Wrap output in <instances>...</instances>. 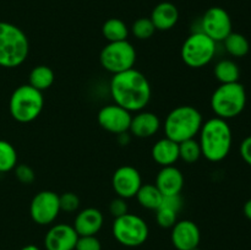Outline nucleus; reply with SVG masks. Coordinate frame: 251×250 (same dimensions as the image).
Instances as JSON below:
<instances>
[{
	"label": "nucleus",
	"instance_id": "nucleus-8",
	"mask_svg": "<svg viewBox=\"0 0 251 250\" xmlns=\"http://www.w3.org/2000/svg\"><path fill=\"white\" fill-rule=\"evenodd\" d=\"M100 63L108 73L120 74L134 68L136 50L129 41L108 42L100 53Z\"/></svg>",
	"mask_w": 251,
	"mask_h": 250
},
{
	"label": "nucleus",
	"instance_id": "nucleus-4",
	"mask_svg": "<svg viewBox=\"0 0 251 250\" xmlns=\"http://www.w3.org/2000/svg\"><path fill=\"white\" fill-rule=\"evenodd\" d=\"M29 42L26 33L16 25L0 21V66L14 69L28 58Z\"/></svg>",
	"mask_w": 251,
	"mask_h": 250
},
{
	"label": "nucleus",
	"instance_id": "nucleus-31",
	"mask_svg": "<svg viewBox=\"0 0 251 250\" xmlns=\"http://www.w3.org/2000/svg\"><path fill=\"white\" fill-rule=\"evenodd\" d=\"M75 250H102V244L96 235L78 237Z\"/></svg>",
	"mask_w": 251,
	"mask_h": 250
},
{
	"label": "nucleus",
	"instance_id": "nucleus-18",
	"mask_svg": "<svg viewBox=\"0 0 251 250\" xmlns=\"http://www.w3.org/2000/svg\"><path fill=\"white\" fill-rule=\"evenodd\" d=\"M154 185L163 196L179 195L183 190L184 175L176 166L162 167L156 176Z\"/></svg>",
	"mask_w": 251,
	"mask_h": 250
},
{
	"label": "nucleus",
	"instance_id": "nucleus-14",
	"mask_svg": "<svg viewBox=\"0 0 251 250\" xmlns=\"http://www.w3.org/2000/svg\"><path fill=\"white\" fill-rule=\"evenodd\" d=\"M171 239L176 250H194L199 248L201 233L198 225L193 221H176L172 227Z\"/></svg>",
	"mask_w": 251,
	"mask_h": 250
},
{
	"label": "nucleus",
	"instance_id": "nucleus-3",
	"mask_svg": "<svg viewBox=\"0 0 251 250\" xmlns=\"http://www.w3.org/2000/svg\"><path fill=\"white\" fill-rule=\"evenodd\" d=\"M203 124L200 110L193 105H178L167 115L164 120V135L173 141L180 142L195 139Z\"/></svg>",
	"mask_w": 251,
	"mask_h": 250
},
{
	"label": "nucleus",
	"instance_id": "nucleus-9",
	"mask_svg": "<svg viewBox=\"0 0 251 250\" xmlns=\"http://www.w3.org/2000/svg\"><path fill=\"white\" fill-rule=\"evenodd\" d=\"M112 232L118 243L127 248H136L144 244L150 234V229L144 218L134 213L114 218Z\"/></svg>",
	"mask_w": 251,
	"mask_h": 250
},
{
	"label": "nucleus",
	"instance_id": "nucleus-12",
	"mask_svg": "<svg viewBox=\"0 0 251 250\" xmlns=\"http://www.w3.org/2000/svg\"><path fill=\"white\" fill-rule=\"evenodd\" d=\"M132 114L120 105L112 103L100 109L97 114L98 124L103 130L114 135L127 132L130 129Z\"/></svg>",
	"mask_w": 251,
	"mask_h": 250
},
{
	"label": "nucleus",
	"instance_id": "nucleus-32",
	"mask_svg": "<svg viewBox=\"0 0 251 250\" xmlns=\"http://www.w3.org/2000/svg\"><path fill=\"white\" fill-rule=\"evenodd\" d=\"M14 171L16 179L22 184H27L28 185V184L33 183L34 178H36L34 171L31 167L27 166V164H19V166L15 167Z\"/></svg>",
	"mask_w": 251,
	"mask_h": 250
},
{
	"label": "nucleus",
	"instance_id": "nucleus-1",
	"mask_svg": "<svg viewBox=\"0 0 251 250\" xmlns=\"http://www.w3.org/2000/svg\"><path fill=\"white\" fill-rule=\"evenodd\" d=\"M109 92L115 104L130 113L141 112L151 100V85L146 76L135 68L113 75Z\"/></svg>",
	"mask_w": 251,
	"mask_h": 250
},
{
	"label": "nucleus",
	"instance_id": "nucleus-25",
	"mask_svg": "<svg viewBox=\"0 0 251 250\" xmlns=\"http://www.w3.org/2000/svg\"><path fill=\"white\" fill-rule=\"evenodd\" d=\"M225 48L228 54L234 58H243L249 53L250 44L247 37L238 32H232L227 38L223 41Z\"/></svg>",
	"mask_w": 251,
	"mask_h": 250
},
{
	"label": "nucleus",
	"instance_id": "nucleus-10",
	"mask_svg": "<svg viewBox=\"0 0 251 250\" xmlns=\"http://www.w3.org/2000/svg\"><path fill=\"white\" fill-rule=\"evenodd\" d=\"M60 213L59 195L54 191L43 190L33 196L29 205L32 221L39 225H51Z\"/></svg>",
	"mask_w": 251,
	"mask_h": 250
},
{
	"label": "nucleus",
	"instance_id": "nucleus-5",
	"mask_svg": "<svg viewBox=\"0 0 251 250\" xmlns=\"http://www.w3.org/2000/svg\"><path fill=\"white\" fill-rule=\"evenodd\" d=\"M247 105V91L240 82L225 83L213 91L211 96V108L216 117L221 119H233L242 114Z\"/></svg>",
	"mask_w": 251,
	"mask_h": 250
},
{
	"label": "nucleus",
	"instance_id": "nucleus-30",
	"mask_svg": "<svg viewBox=\"0 0 251 250\" xmlns=\"http://www.w3.org/2000/svg\"><path fill=\"white\" fill-rule=\"evenodd\" d=\"M59 203H60V211L73 213L80 207V199L75 193L68 191L59 195Z\"/></svg>",
	"mask_w": 251,
	"mask_h": 250
},
{
	"label": "nucleus",
	"instance_id": "nucleus-21",
	"mask_svg": "<svg viewBox=\"0 0 251 250\" xmlns=\"http://www.w3.org/2000/svg\"><path fill=\"white\" fill-rule=\"evenodd\" d=\"M135 198L141 207L150 211H156L157 208L161 207L162 201H163V195L161 191L157 189L154 184L150 183L142 184Z\"/></svg>",
	"mask_w": 251,
	"mask_h": 250
},
{
	"label": "nucleus",
	"instance_id": "nucleus-38",
	"mask_svg": "<svg viewBox=\"0 0 251 250\" xmlns=\"http://www.w3.org/2000/svg\"><path fill=\"white\" fill-rule=\"evenodd\" d=\"M21 250H41L39 249L37 245H33V244H28V245H25L24 248H22Z\"/></svg>",
	"mask_w": 251,
	"mask_h": 250
},
{
	"label": "nucleus",
	"instance_id": "nucleus-24",
	"mask_svg": "<svg viewBox=\"0 0 251 250\" xmlns=\"http://www.w3.org/2000/svg\"><path fill=\"white\" fill-rule=\"evenodd\" d=\"M129 33L130 29L127 25L117 17L107 20L102 26V34L108 42L126 41Z\"/></svg>",
	"mask_w": 251,
	"mask_h": 250
},
{
	"label": "nucleus",
	"instance_id": "nucleus-7",
	"mask_svg": "<svg viewBox=\"0 0 251 250\" xmlns=\"http://www.w3.org/2000/svg\"><path fill=\"white\" fill-rule=\"evenodd\" d=\"M217 43L203 32L196 31L184 41L180 56L184 64L191 69H201L215 58Z\"/></svg>",
	"mask_w": 251,
	"mask_h": 250
},
{
	"label": "nucleus",
	"instance_id": "nucleus-29",
	"mask_svg": "<svg viewBox=\"0 0 251 250\" xmlns=\"http://www.w3.org/2000/svg\"><path fill=\"white\" fill-rule=\"evenodd\" d=\"M156 221L159 227L172 228L178 221V212L167 206L161 205V207L156 210Z\"/></svg>",
	"mask_w": 251,
	"mask_h": 250
},
{
	"label": "nucleus",
	"instance_id": "nucleus-28",
	"mask_svg": "<svg viewBox=\"0 0 251 250\" xmlns=\"http://www.w3.org/2000/svg\"><path fill=\"white\" fill-rule=\"evenodd\" d=\"M157 29L154 28V25L152 24L150 17H140L136 21L132 24L130 32L135 38L140 39V41H145V39H150L154 34Z\"/></svg>",
	"mask_w": 251,
	"mask_h": 250
},
{
	"label": "nucleus",
	"instance_id": "nucleus-34",
	"mask_svg": "<svg viewBox=\"0 0 251 250\" xmlns=\"http://www.w3.org/2000/svg\"><path fill=\"white\" fill-rule=\"evenodd\" d=\"M162 205L167 206V207L172 208V210L179 211L183 207V200H181L180 194L179 195H171V196H163V201H162Z\"/></svg>",
	"mask_w": 251,
	"mask_h": 250
},
{
	"label": "nucleus",
	"instance_id": "nucleus-27",
	"mask_svg": "<svg viewBox=\"0 0 251 250\" xmlns=\"http://www.w3.org/2000/svg\"><path fill=\"white\" fill-rule=\"evenodd\" d=\"M202 156L199 140L190 139L179 144V159L188 164L198 162Z\"/></svg>",
	"mask_w": 251,
	"mask_h": 250
},
{
	"label": "nucleus",
	"instance_id": "nucleus-39",
	"mask_svg": "<svg viewBox=\"0 0 251 250\" xmlns=\"http://www.w3.org/2000/svg\"><path fill=\"white\" fill-rule=\"evenodd\" d=\"M194 250H199V249H198V248H196V249H194Z\"/></svg>",
	"mask_w": 251,
	"mask_h": 250
},
{
	"label": "nucleus",
	"instance_id": "nucleus-17",
	"mask_svg": "<svg viewBox=\"0 0 251 250\" xmlns=\"http://www.w3.org/2000/svg\"><path fill=\"white\" fill-rule=\"evenodd\" d=\"M161 125L158 115L147 110H141L132 115L129 132L139 139H149L158 132Z\"/></svg>",
	"mask_w": 251,
	"mask_h": 250
},
{
	"label": "nucleus",
	"instance_id": "nucleus-22",
	"mask_svg": "<svg viewBox=\"0 0 251 250\" xmlns=\"http://www.w3.org/2000/svg\"><path fill=\"white\" fill-rule=\"evenodd\" d=\"M54 80H55V75H54V71L49 66L37 65L29 73L28 85L43 92V91L51 87Z\"/></svg>",
	"mask_w": 251,
	"mask_h": 250
},
{
	"label": "nucleus",
	"instance_id": "nucleus-19",
	"mask_svg": "<svg viewBox=\"0 0 251 250\" xmlns=\"http://www.w3.org/2000/svg\"><path fill=\"white\" fill-rule=\"evenodd\" d=\"M152 24L158 31H169L176 25L179 20L178 7L169 1L159 2L151 12Z\"/></svg>",
	"mask_w": 251,
	"mask_h": 250
},
{
	"label": "nucleus",
	"instance_id": "nucleus-35",
	"mask_svg": "<svg viewBox=\"0 0 251 250\" xmlns=\"http://www.w3.org/2000/svg\"><path fill=\"white\" fill-rule=\"evenodd\" d=\"M239 151L243 161L251 167V135L243 140L242 144H240Z\"/></svg>",
	"mask_w": 251,
	"mask_h": 250
},
{
	"label": "nucleus",
	"instance_id": "nucleus-37",
	"mask_svg": "<svg viewBox=\"0 0 251 250\" xmlns=\"http://www.w3.org/2000/svg\"><path fill=\"white\" fill-rule=\"evenodd\" d=\"M243 212H244L245 217H247L248 220L251 221V199H250V200H248L247 202L244 203V207H243Z\"/></svg>",
	"mask_w": 251,
	"mask_h": 250
},
{
	"label": "nucleus",
	"instance_id": "nucleus-15",
	"mask_svg": "<svg viewBox=\"0 0 251 250\" xmlns=\"http://www.w3.org/2000/svg\"><path fill=\"white\" fill-rule=\"evenodd\" d=\"M78 234L75 228L66 223L51 225L44 237L47 250H75Z\"/></svg>",
	"mask_w": 251,
	"mask_h": 250
},
{
	"label": "nucleus",
	"instance_id": "nucleus-11",
	"mask_svg": "<svg viewBox=\"0 0 251 250\" xmlns=\"http://www.w3.org/2000/svg\"><path fill=\"white\" fill-rule=\"evenodd\" d=\"M201 32L217 43L232 33V19L223 7L213 6L206 10L201 19Z\"/></svg>",
	"mask_w": 251,
	"mask_h": 250
},
{
	"label": "nucleus",
	"instance_id": "nucleus-36",
	"mask_svg": "<svg viewBox=\"0 0 251 250\" xmlns=\"http://www.w3.org/2000/svg\"><path fill=\"white\" fill-rule=\"evenodd\" d=\"M130 140H131V135L129 134V131L123 132V134L118 135V141H119V144L123 145V146H125V145L129 144Z\"/></svg>",
	"mask_w": 251,
	"mask_h": 250
},
{
	"label": "nucleus",
	"instance_id": "nucleus-33",
	"mask_svg": "<svg viewBox=\"0 0 251 250\" xmlns=\"http://www.w3.org/2000/svg\"><path fill=\"white\" fill-rule=\"evenodd\" d=\"M109 213L114 218L120 217V216H124L125 213H127V203L125 199L122 198H115L110 201L109 203Z\"/></svg>",
	"mask_w": 251,
	"mask_h": 250
},
{
	"label": "nucleus",
	"instance_id": "nucleus-26",
	"mask_svg": "<svg viewBox=\"0 0 251 250\" xmlns=\"http://www.w3.org/2000/svg\"><path fill=\"white\" fill-rule=\"evenodd\" d=\"M17 166V152L6 140H0V173L15 169Z\"/></svg>",
	"mask_w": 251,
	"mask_h": 250
},
{
	"label": "nucleus",
	"instance_id": "nucleus-13",
	"mask_svg": "<svg viewBox=\"0 0 251 250\" xmlns=\"http://www.w3.org/2000/svg\"><path fill=\"white\" fill-rule=\"evenodd\" d=\"M140 172L132 166H122L115 169L112 176V186L117 196L129 200L136 196L142 185Z\"/></svg>",
	"mask_w": 251,
	"mask_h": 250
},
{
	"label": "nucleus",
	"instance_id": "nucleus-20",
	"mask_svg": "<svg viewBox=\"0 0 251 250\" xmlns=\"http://www.w3.org/2000/svg\"><path fill=\"white\" fill-rule=\"evenodd\" d=\"M151 154L158 166H174V163H176L179 159V144L164 136L163 139L154 142Z\"/></svg>",
	"mask_w": 251,
	"mask_h": 250
},
{
	"label": "nucleus",
	"instance_id": "nucleus-23",
	"mask_svg": "<svg viewBox=\"0 0 251 250\" xmlns=\"http://www.w3.org/2000/svg\"><path fill=\"white\" fill-rule=\"evenodd\" d=\"M213 74L217 81H220L221 85L225 83H234L239 82L240 70L237 63L229 59H223L220 60L213 68Z\"/></svg>",
	"mask_w": 251,
	"mask_h": 250
},
{
	"label": "nucleus",
	"instance_id": "nucleus-6",
	"mask_svg": "<svg viewBox=\"0 0 251 250\" xmlns=\"http://www.w3.org/2000/svg\"><path fill=\"white\" fill-rule=\"evenodd\" d=\"M44 97L41 91L31 85H21L12 92L9 110L16 122L26 124L36 120L43 110Z\"/></svg>",
	"mask_w": 251,
	"mask_h": 250
},
{
	"label": "nucleus",
	"instance_id": "nucleus-16",
	"mask_svg": "<svg viewBox=\"0 0 251 250\" xmlns=\"http://www.w3.org/2000/svg\"><path fill=\"white\" fill-rule=\"evenodd\" d=\"M104 216L98 208L87 207L81 210L74 220L73 227L75 228L78 237L83 235H96L103 227Z\"/></svg>",
	"mask_w": 251,
	"mask_h": 250
},
{
	"label": "nucleus",
	"instance_id": "nucleus-2",
	"mask_svg": "<svg viewBox=\"0 0 251 250\" xmlns=\"http://www.w3.org/2000/svg\"><path fill=\"white\" fill-rule=\"evenodd\" d=\"M202 156L207 161L221 162L229 154L233 144L232 129L227 120L213 117L203 122L199 132Z\"/></svg>",
	"mask_w": 251,
	"mask_h": 250
}]
</instances>
